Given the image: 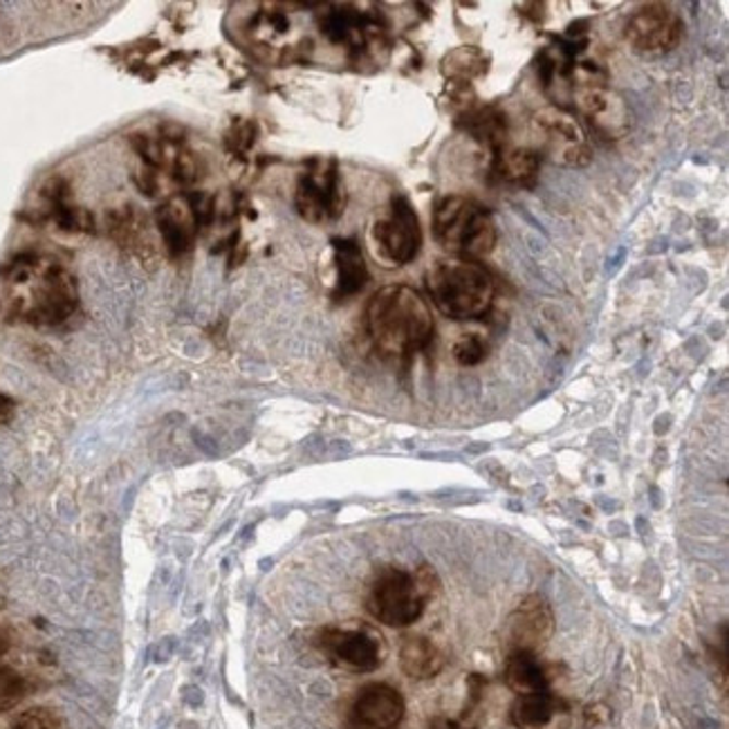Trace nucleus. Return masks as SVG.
I'll return each instance as SVG.
<instances>
[{
	"label": "nucleus",
	"mask_w": 729,
	"mask_h": 729,
	"mask_svg": "<svg viewBox=\"0 0 729 729\" xmlns=\"http://www.w3.org/2000/svg\"><path fill=\"white\" fill-rule=\"evenodd\" d=\"M534 129L539 131L544 150L552 162L568 169H584L591 165L593 150L580 122L557 106L542 108L534 114Z\"/></svg>",
	"instance_id": "obj_8"
},
{
	"label": "nucleus",
	"mask_w": 729,
	"mask_h": 729,
	"mask_svg": "<svg viewBox=\"0 0 729 729\" xmlns=\"http://www.w3.org/2000/svg\"><path fill=\"white\" fill-rule=\"evenodd\" d=\"M27 694V682L25 678L12 669L0 665V712H8L16 707Z\"/></svg>",
	"instance_id": "obj_25"
},
{
	"label": "nucleus",
	"mask_w": 729,
	"mask_h": 729,
	"mask_svg": "<svg viewBox=\"0 0 729 729\" xmlns=\"http://www.w3.org/2000/svg\"><path fill=\"white\" fill-rule=\"evenodd\" d=\"M36 288L23 317L36 326H57L70 319L80 305V285L59 263L41 260L36 272Z\"/></svg>",
	"instance_id": "obj_6"
},
{
	"label": "nucleus",
	"mask_w": 729,
	"mask_h": 729,
	"mask_svg": "<svg viewBox=\"0 0 729 729\" xmlns=\"http://www.w3.org/2000/svg\"><path fill=\"white\" fill-rule=\"evenodd\" d=\"M432 729H474V727H467L463 722H458V720H449V718H436L432 722Z\"/></svg>",
	"instance_id": "obj_32"
},
{
	"label": "nucleus",
	"mask_w": 729,
	"mask_h": 729,
	"mask_svg": "<svg viewBox=\"0 0 729 729\" xmlns=\"http://www.w3.org/2000/svg\"><path fill=\"white\" fill-rule=\"evenodd\" d=\"M487 355V343L478 335H463L453 343V357L463 366H476Z\"/></svg>",
	"instance_id": "obj_27"
},
{
	"label": "nucleus",
	"mask_w": 729,
	"mask_h": 729,
	"mask_svg": "<svg viewBox=\"0 0 729 729\" xmlns=\"http://www.w3.org/2000/svg\"><path fill=\"white\" fill-rule=\"evenodd\" d=\"M135 186L142 191L146 198H158L162 194V184H160V173L153 171L148 167H142L139 171L133 173Z\"/></svg>",
	"instance_id": "obj_28"
},
{
	"label": "nucleus",
	"mask_w": 729,
	"mask_h": 729,
	"mask_svg": "<svg viewBox=\"0 0 729 729\" xmlns=\"http://www.w3.org/2000/svg\"><path fill=\"white\" fill-rule=\"evenodd\" d=\"M296 211L308 222H330L337 220L347 207V189H343L337 160L313 162L308 171H303L296 182L294 194Z\"/></svg>",
	"instance_id": "obj_7"
},
{
	"label": "nucleus",
	"mask_w": 729,
	"mask_h": 729,
	"mask_svg": "<svg viewBox=\"0 0 729 729\" xmlns=\"http://www.w3.org/2000/svg\"><path fill=\"white\" fill-rule=\"evenodd\" d=\"M254 142V126L252 124H239L234 131L224 137V144L232 150H247Z\"/></svg>",
	"instance_id": "obj_29"
},
{
	"label": "nucleus",
	"mask_w": 729,
	"mask_h": 729,
	"mask_svg": "<svg viewBox=\"0 0 729 729\" xmlns=\"http://www.w3.org/2000/svg\"><path fill=\"white\" fill-rule=\"evenodd\" d=\"M12 729H61V716L50 707H29L12 720Z\"/></svg>",
	"instance_id": "obj_26"
},
{
	"label": "nucleus",
	"mask_w": 729,
	"mask_h": 729,
	"mask_svg": "<svg viewBox=\"0 0 729 729\" xmlns=\"http://www.w3.org/2000/svg\"><path fill=\"white\" fill-rule=\"evenodd\" d=\"M557 714V703L544 694L519 696L510 709V718L519 729H544L552 722Z\"/></svg>",
	"instance_id": "obj_22"
},
{
	"label": "nucleus",
	"mask_w": 729,
	"mask_h": 729,
	"mask_svg": "<svg viewBox=\"0 0 729 729\" xmlns=\"http://www.w3.org/2000/svg\"><path fill=\"white\" fill-rule=\"evenodd\" d=\"M465 129L481 142H485L494 153L506 146V114H501L494 108H483V110H467L465 114Z\"/></svg>",
	"instance_id": "obj_23"
},
{
	"label": "nucleus",
	"mask_w": 729,
	"mask_h": 729,
	"mask_svg": "<svg viewBox=\"0 0 729 729\" xmlns=\"http://www.w3.org/2000/svg\"><path fill=\"white\" fill-rule=\"evenodd\" d=\"M542 158L532 148L519 146H501L494 158V173L503 182L521 189H532L539 178Z\"/></svg>",
	"instance_id": "obj_18"
},
{
	"label": "nucleus",
	"mask_w": 729,
	"mask_h": 729,
	"mask_svg": "<svg viewBox=\"0 0 729 729\" xmlns=\"http://www.w3.org/2000/svg\"><path fill=\"white\" fill-rule=\"evenodd\" d=\"M436 588L438 580L432 568H422L417 574H409L400 568H384L370 586L368 610L381 624L406 629L422 618Z\"/></svg>",
	"instance_id": "obj_3"
},
{
	"label": "nucleus",
	"mask_w": 729,
	"mask_h": 729,
	"mask_svg": "<svg viewBox=\"0 0 729 729\" xmlns=\"http://www.w3.org/2000/svg\"><path fill=\"white\" fill-rule=\"evenodd\" d=\"M555 612L546 597L530 595L512 612L503 627L510 654H536L555 635Z\"/></svg>",
	"instance_id": "obj_12"
},
{
	"label": "nucleus",
	"mask_w": 729,
	"mask_h": 729,
	"mask_svg": "<svg viewBox=\"0 0 729 729\" xmlns=\"http://www.w3.org/2000/svg\"><path fill=\"white\" fill-rule=\"evenodd\" d=\"M14 417V400L0 393V425H5Z\"/></svg>",
	"instance_id": "obj_31"
},
{
	"label": "nucleus",
	"mask_w": 729,
	"mask_h": 729,
	"mask_svg": "<svg viewBox=\"0 0 729 729\" xmlns=\"http://www.w3.org/2000/svg\"><path fill=\"white\" fill-rule=\"evenodd\" d=\"M427 290L436 308L455 321L478 319L494 303V279L485 267L470 258H449L434 265Z\"/></svg>",
	"instance_id": "obj_2"
},
{
	"label": "nucleus",
	"mask_w": 729,
	"mask_h": 729,
	"mask_svg": "<svg viewBox=\"0 0 729 729\" xmlns=\"http://www.w3.org/2000/svg\"><path fill=\"white\" fill-rule=\"evenodd\" d=\"M8 646H10V640H8V633H5L3 629H0V656H3V654H5V651H8Z\"/></svg>",
	"instance_id": "obj_33"
},
{
	"label": "nucleus",
	"mask_w": 729,
	"mask_h": 729,
	"mask_svg": "<svg viewBox=\"0 0 729 729\" xmlns=\"http://www.w3.org/2000/svg\"><path fill=\"white\" fill-rule=\"evenodd\" d=\"M608 716H610V712L604 705H593V707L586 709V720L591 725H602V722L608 720Z\"/></svg>",
	"instance_id": "obj_30"
},
{
	"label": "nucleus",
	"mask_w": 729,
	"mask_h": 729,
	"mask_svg": "<svg viewBox=\"0 0 729 729\" xmlns=\"http://www.w3.org/2000/svg\"><path fill=\"white\" fill-rule=\"evenodd\" d=\"M332 256H335V270H337V283L332 290V299L347 301L360 294L368 285L370 281L368 265L364 260L360 245L353 239H335Z\"/></svg>",
	"instance_id": "obj_15"
},
{
	"label": "nucleus",
	"mask_w": 729,
	"mask_h": 729,
	"mask_svg": "<svg viewBox=\"0 0 729 729\" xmlns=\"http://www.w3.org/2000/svg\"><path fill=\"white\" fill-rule=\"evenodd\" d=\"M321 34L330 44L349 46L353 50H364L373 38L381 34L375 16L360 12L353 5H330L319 14Z\"/></svg>",
	"instance_id": "obj_14"
},
{
	"label": "nucleus",
	"mask_w": 729,
	"mask_h": 729,
	"mask_svg": "<svg viewBox=\"0 0 729 729\" xmlns=\"http://www.w3.org/2000/svg\"><path fill=\"white\" fill-rule=\"evenodd\" d=\"M574 99L584 120L604 139H620L631 129V110L624 99L606 86V74L595 63L572 65Z\"/></svg>",
	"instance_id": "obj_5"
},
{
	"label": "nucleus",
	"mask_w": 729,
	"mask_h": 729,
	"mask_svg": "<svg viewBox=\"0 0 729 729\" xmlns=\"http://www.w3.org/2000/svg\"><path fill=\"white\" fill-rule=\"evenodd\" d=\"M156 227L171 256H184L196 236V220L184 201H167L156 209Z\"/></svg>",
	"instance_id": "obj_16"
},
{
	"label": "nucleus",
	"mask_w": 729,
	"mask_h": 729,
	"mask_svg": "<svg viewBox=\"0 0 729 729\" xmlns=\"http://www.w3.org/2000/svg\"><path fill=\"white\" fill-rule=\"evenodd\" d=\"M442 74L451 84L467 86L489 70V57L478 46H460L442 57Z\"/></svg>",
	"instance_id": "obj_21"
},
{
	"label": "nucleus",
	"mask_w": 729,
	"mask_h": 729,
	"mask_svg": "<svg viewBox=\"0 0 729 729\" xmlns=\"http://www.w3.org/2000/svg\"><path fill=\"white\" fill-rule=\"evenodd\" d=\"M400 667L413 680H429L445 669V654L429 637L413 635L400 646Z\"/></svg>",
	"instance_id": "obj_19"
},
{
	"label": "nucleus",
	"mask_w": 729,
	"mask_h": 729,
	"mask_svg": "<svg viewBox=\"0 0 729 729\" xmlns=\"http://www.w3.org/2000/svg\"><path fill=\"white\" fill-rule=\"evenodd\" d=\"M366 328L384 357L406 364L429 347L436 326L420 292L409 285H387L368 303Z\"/></svg>",
	"instance_id": "obj_1"
},
{
	"label": "nucleus",
	"mask_w": 729,
	"mask_h": 729,
	"mask_svg": "<svg viewBox=\"0 0 729 729\" xmlns=\"http://www.w3.org/2000/svg\"><path fill=\"white\" fill-rule=\"evenodd\" d=\"M404 712L406 705L398 689L375 682L366 684L357 694L351 709V722L355 729H396L404 718Z\"/></svg>",
	"instance_id": "obj_13"
},
{
	"label": "nucleus",
	"mask_w": 729,
	"mask_h": 729,
	"mask_svg": "<svg viewBox=\"0 0 729 729\" xmlns=\"http://www.w3.org/2000/svg\"><path fill=\"white\" fill-rule=\"evenodd\" d=\"M148 227H150L148 220L131 205L122 209H114L106 216L108 236L118 243V247L129 250L139 258H146L153 254V241H150Z\"/></svg>",
	"instance_id": "obj_17"
},
{
	"label": "nucleus",
	"mask_w": 729,
	"mask_h": 729,
	"mask_svg": "<svg viewBox=\"0 0 729 729\" xmlns=\"http://www.w3.org/2000/svg\"><path fill=\"white\" fill-rule=\"evenodd\" d=\"M373 241L379 256L391 265H406L420 254L422 227L417 214L404 196L393 198L389 218L375 222Z\"/></svg>",
	"instance_id": "obj_11"
},
{
	"label": "nucleus",
	"mask_w": 729,
	"mask_h": 729,
	"mask_svg": "<svg viewBox=\"0 0 729 729\" xmlns=\"http://www.w3.org/2000/svg\"><path fill=\"white\" fill-rule=\"evenodd\" d=\"M506 682L517 696L544 694L548 687V671L534 654H510L506 665Z\"/></svg>",
	"instance_id": "obj_20"
},
{
	"label": "nucleus",
	"mask_w": 729,
	"mask_h": 729,
	"mask_svg": "<svg viewBox=\"0 0 729 729\" xmlns=\"http://www.w3.org/2000/svg\"><path fill=\"white\" fill-rule=\"evenodd\" d=\"M48 216L54 220V224L61 232L68 234H93L95 232V218L88 209H82L72 205L70 201L48 205Z\"/></svg>",
	"instance_id": "obj_24"
},
{
	"label": "nucleus",
	"mask_w": 729,
	"mask_h": 729,
	"mask_svg": "<svg viewBox=\"0 0 729 729\" xmlns=\"http://www.w3.org/2000/svg\"><path fill=\"white\" fill-rule=\"evenodd\" d=\"M319 648L341 669L353 673L375 671L384 660L381 637L364 627H328L319 633Z\"/></svg>",
	"instance_id": "obj_9"
},
{
	"label": "nucleus",
	"mask_w": 729,
	"mask_h": 729,
	"mask_svg": "<svg viewBox=\"0 0 729 729\" xmlns=\"http://www.w3.org/2000/svg\"><path fill=\"white\" fill-rule=\"evenodd\" d=\"M434 236L451 252L487 256L496 245V224L472 198L447 196L434 211Z\"/></svg>",
	"instance_id": "obj_4"
},
{
	"label": "nucleus",
	"mask_w": 729,
	"mask_h": 729,
	"mask_svg": "<svg viewBox=\"0 0 729 729\" xmlns=\"http://www.w3.org/2000/svg\"><path fill=\"white\" fill-rule=\"evenodd\" d=\"M682 19L667 3L642 5L627 23V41L640 54H667L682 38Z\"/></svg>",
	"instance_id": "obj_10"
}]
</instances>
